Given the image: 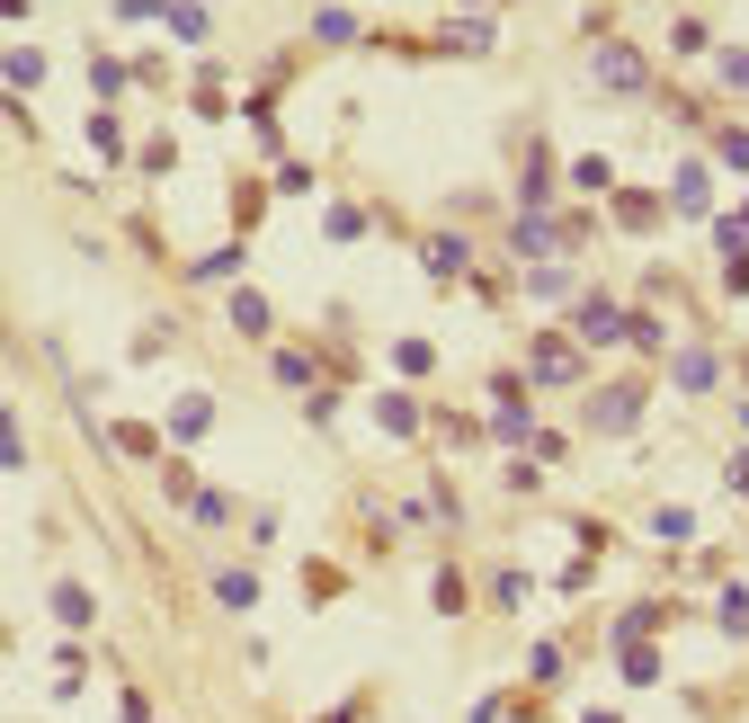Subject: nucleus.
Segmentation results:
<instances>
[{"mask_svg": "<svg viewBox=\"0 0 749 723\" xmlns=\"http://www.w3.org/2000/svg\"><path fill=\"white\" fill-rule=\"evenodd\" d=\"M277 384H313V358L304 349H277Z\"/></svg>", "mask_w": 749, "mask_h": 723, "instance_id": "5701e85b", "label": "nucleus"}, {"mask_svg": "<svg viewBox=\"0 0 749 723\" xmlns=\"http://www.w3.org/2000/svg\"><path fill=\"white\" fill-rule=\"evenodd\" d=\"M731 492H749V455H740V465H731Z\"/></svg>", "mask_w": 749, "mask_h": 723, "instance_id": "393cba45", "label": "nucleus"}, {"mask_svg": "<svg viewBox=\"0 0 749 723\" xmlns=\"http://www.w3.org/2000/svg\"><path fill=\"white\" fill-rule=\"evenodd\" d=\"M232 331H250V340L268 331V304H259V295H232Z\"/></svg>", "mask_w": 749, "mask_h": 723, "instance_id": "2eb2a0df", "label": "nucleus"}, {"mask_svg": "<svg viewBox=\"0 0 749 723\" xmlns=\"http://www.w3.org/2000/svg\"><path fill=\"white\" fill-rule=\"evenodd\" d=\"M107 438L134 455V465H152V455H161V438H152V429H107Z\"/></svg>", "mask_w": 749, "mask_h": 723, "instance_id": "ddd939ff", "label": "nucleus"}, {"mask_svg": "<svg viewBox=\"0 0 749 723\" xmlns=\"http://www.w3.org/2000/svg\"><path fill=\"white\" fill-rule=\"evenodd\" d=\"M393 366H401V375H429L438 358H429V340H401V349H393Z\"/></svg>", "mask_w": 749, "mask_h": 723, "instance_id": "a211bd4d", "label": "nucleus"}, {"mask_svg": "<svg viewBox=\"0 0 749 723\" xmlns=\"http://www.w3.org/2000/svg\"><path fill=\"white\" fill-rule=\"evenodd\" d=\"M580 340H625V313L616 304H580Z\"/></svg>", "mask_w": 749, "mask_h": 723, "instance_id": "39448f33", "label": "nucleus"}, {"mask_svg": "<svg viewBox=\"0 0 749 723\" xmlns=\"http://www.w3.org/2000/svg\"><path fill=\"white\" fill-rule=\"evenodd\" d=\"M651 670H660V662H651V643H625V679H634V688H651Z\"/></svg>", "mask_w": 749, "mask_h": 723, "instance_id": "412c9836", "label": "nucleus"}, {"mask_svg": "<svg viewBox=\"0 0 749 723\" xmlns=\"http://www.w3.org/2000/svg\"><path fill=\"white\" fill-rule=\"evenodd\" d=\"M554 241H563V233L544 224V215H526V224H518V250H554Z\"/></svg>", "mask_w": 749, "mask_h": 723, "instance_id": "6ab92c4d", "label": "nucleus"}, {"mask_svg": "<svg viewBox=\"0 0 749 723\" xmlns=\"http://www.w3.org/2000/svg\"><path fill=\"white\" fill-rule=\"evenodd\" d=\"M535 384H580V358H571L563 340H544V349H535Z\"/></svg>", "mask_w": 749, "mask_h": 723, "instance_id": "20e7f679", "label": "nucleus"}, {"mask_svg": "<svg viewBox=\"0 0 749 723\" xmlns=\"http://www.w3.org/2000/svg\"><path fill=\"white\" fill-rule=\"evenodd\" d=\"M429 269H438V278L464 269V233H438V241H429Z\"/></svg>", "mask_w": 749, "mask_h": 723, "instance_id": "f8f14e48", "label": "nucleus"}, {"mask_svg": "<svg viewBox=\"0 0 749 723\" xmlns=\"http://www.w3.org/2000/svg\"><path fill=\"white\" fill-rule=\"evenodd\" d=\"M196 278H206V286L215 278H241V250H206V259H196Z\"/></svg>", "mask_w": 749, "mask_h": 723, "instance_id": "dca6fc26", "label": "nucleus"}, {"mask_svg": "<svg viewBox=\"0 0 749 723\" xmlns=\"http://www.w3.org/2000/svg\"><path fill=\"white\" fill-rule=\"evenodd\" d=\"M375 420H384L393 438H411V429H420V411H411V393H384V403H375Z\"/></svg>", "mask_w": 749, "mask_h": 723, "instance_id": "0eeeda50", "label": "nucleus"}, {"mask_svg": "<svg viewBox=\"0 0 749 723\" xmlns=\"http://www.w3.org/2000/svg\"><path fill=\"white\" fill-rule=\"evenodd\" d=\"M723 634H749V589H723Z\"/></svg>", "mask_w": 749, "mask_h": 723, "instance_id": "aec40b11", "label": "nucleus"}, {"mask_svg": "<svg viewBox=\"0 0 749 723\" xmlns=\"http://www.w3.org/2000/svg\"><path fill=\"white\" fill-rule=\"evenodd\" d=\"M54 617H63V625H90V589L63 580V589H54Z\"/></svg>", "mask_w": 749, "mask_h": 723, "instance_id": "1a4fd4ad", "label": "nucleus"}, {"mask_svg": "<svg viewBox=\"0 0 749 723\" xmlns=\"http://www.w3.org/2000/svg\"><path fill=\"white\" fill-rule=\"evenodd\" d=\"M321 233H330V241H358V233H366V215H358V206H330V224H321Z\"/></svg>", "mask_w": 749, "mask_h": 723, "instance_id": "f3484780", "label": "nucleus"}, {"mask_svg": "<svg viewBox=\"0 0 749 723\" xmlns=\"http://www.w3.org/2000/svg\"><path fill=\"white\" fill-rule=\"evenodd\" d=\"M634 411H643V384H616V393H598V429H634Z\"/></svg>", "mask_w": 749, "mask_h": 723, "instance_id": "7ed1b4c3", "label": "nucleus"}, {"mask_svg": "<svg viewBox=\"0 0 749 723\" xmlns=\"http://www.w3.org/2000/svg\"><path fill=\"white\" fill-rule=\"evenodd\" d=\"M206 420H215V403H206V393H188V403L170 411V438H206Z\"/></svg>", "mask_w": 749, "mask_h": 723, "instance_id": "423d86ee", "label": "nucleus"}, {"mask_svg": "<svg viewBox=\"0 0 749 723\" xmlns=\"http://www.w3.org/2000/svg\"><path fill=\"white\" fill-rule=\"evenodd\" d=\"M714 72H723L731 90H749V54H714Z\"/></svg>", "mask_w": 749, "mask_h": 723, "instance_id": "b1692460", "label": "nucleus"}, {"mask_svg": "<svg viewBox=\"0 0 749 723\" xmlns=\"http://www.w3.org/2000/svg\"><path fill=\"white\" fill-rule=\"evenodd\" d=\"M518 196H526V206H544V196H554V161H544V152L526 161V179H518Z\"/></svg>", "mask_w": 749, "mask_h": 723, "instance_id": "9d476101", "label": "nucleus"}, {"mask_svg": "<svg viewBox=\"0 0 749 723\" xmlns=\"http://www.w3.org/2000/svg\"><path fill=\"white\" fill-rule=\"evenodd\" d=\"M491 429H500V438H509V447H518V438H526V393H518V384H509V375H500V384H491Z\"/></svg>", "mask_w": 749, "mask_h": 723, "instance_id": "f03ea898", "label": "nucleus"}, {"mask_svg": "<svg viewBox=\"0 0 749 723\" xmlns=\"http://www.w3.org/2000/svg\"><path fill=\"white\" fill-rule=\"evenodd\" d=\"M313 36H321V45H349V36H358V19H349V10H321V19H313Z\"/></svg>", "mask_w": 749, "mask_h": 723, "instance_id": "4468645a", "label": "nucleus"}, {"mask_svg": "<svg viewBox=\"0 0 749 723\" xmlns=\"http://www.w3.org/2000/svg\"><path fill=\"white\" fill-rule=\"evenodd\" d=\"M0 465H27V438H19V420L0 411Z\"/></svg>", "mask_w": 749, "mask_h": 723, "instance_id": "4be33fe9", "label": "nucleus"}, {"mask_svg": "<svg viewBox=\"0 0 749 723\" xmlns=\"http://www.w3.org/2000/svg\"><path fill=\"white\" fill-rule=\"evenodd\" d=\"M714 375H723V366H714V358H705V349H678V384H688V393H705V384H714Z\"/></svg>", "mask_w": 749, "mask_h": 723, "instance_id": "6e6552de", "label": "nucleus"}, {"mask_svg": "<svg viewBox=\"0 0 749 723\" xmlns=\"http://www.w3.org/2000/svg\"><path fill=\"white\" fill-rule=\"evenodd\" d=\"M215 599H224V608H250L259 580H250V572H215Z\"/></svg>", "mask_w": 749, "mask_h": 723, "instance_id": "9b49d317", "label": "nucleus"}, {"mask_svg": "<svg viewBox=\"0 0 749 723\" xmlns=\"http://www.w3.org/2000/svg\"><path fill=\"white\" fill-rule=\"evenodd\" d=\"M598 81L606 90H651V63L634 45H598Z\"/></svg>", "mask_w": 749, "mask_h": 723, "instance_id": "f257e3e1", "label": "nucleus"}]
</instances>
